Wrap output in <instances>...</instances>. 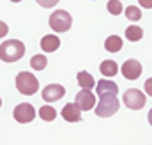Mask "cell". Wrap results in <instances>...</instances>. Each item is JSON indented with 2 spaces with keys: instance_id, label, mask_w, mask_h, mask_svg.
<instances>
[{
  "instance_id": "6da1fadb",
  "label": "cell",
  "mask_w": 152,
  "mask_h": 145,
  "mask_svg": "<svg viewBox=\"0 0 152 145\" xmlns=\"http://www.w3.org/2000/svg\"><path fill=\"white\" fill-rule=\"evenodd\" d=\"M25 55V44L18 39H9L0 44V60L16 62Z\"/></svg>"
},
{
  "instance_id": "7a4b0ae2",
  "label": "cell",
  "mask_w": 152,
  "mask_h": 145,
  "mask_svg": "<svg viewBox=\"0 0 152 145\" xmlns=\"http://www.w3.org/2000/svg\"><path fill=\"white\" fill-rule=\"evenodd\" d=\"M16 89L23 96H34L39 89V80L28 71H21L16 76Z\"/></svg>"
},
{
  "instance_id": "3957f363",
  "label": "cell",
  "mask_w": 152,
  "mask_h": 145,
  "mask_svg": "<svg viewBox=\"0 0 152 145\" xmlns=\"http://www.w3.org/2000/svg\"><path fill=\"white\" fill-rule=\"evenodd\" d=\"M120 108V101L117 99V96L113 94H104V96H99V103L96 106V115L97 117H112L115 115Z\"/></svg>"
},
{
  "instance_id": "277c9868",
  "label": "cell",
  "mask_w": 152,
  "mask_h": 145,
  "mask_svg": "<svg viewBox=\"0 0 152 145\" xmlns=\"http://www.w3.org/2000/svg\"><path fill=\"white\" fill-rule=\"evenodd\" d=\"M48 23L55 32H67L71 29V25H73V18L66 9H58V11L51 12Z\"/></svg>"
},
{
  "instance_id": "5b68a950",
  "label": "cell",
  "mask_w": 152,
  "mask_h": 145,
  "mask_svg": "<svg viewBox=\"0 0 152 145\" xmlns=\"http://www.w3.org/2000/svg\"><path fill=\"white\" fill-rule=\"evenodd\" d=\"M122 99H124V105L129 110L138 111V110H142L145 106L147 96H145L142 90H138V89H127V90L124 92V97H122Z\"/></svg>"
},
{
  "instance_id": "8992f818",
  "label": "cell",
  "mask_w": 152,
  "mask_h": 145,
  "mask_svg": "<svg viewBox=\"0 0 152 145\" xmlns=\"http://www.w3.org/2000/svg\"><path fill=\"white\" fill-rule=\"evenodd\" d=\"M12 117L16 122L20 124H27V122H32L34 117H36V110L30 103H20L16 108L12 110Z\"/></svg>"
},
{
  "instance_id": "52a82bcc",
  "label": "cell",
  "mask_w": 152,
  "mask_h": 145,
  "mask_svg": "<svg viewBox=\"0 0 152 145\" xmlns=\"http://www.w3.org/2000/svg\"><path fill=\"white\" fill-rule=\"evenodd\" d=\"M142 71H143V67H142V64L136 59H129V60H126L122 64V76L126 80H131L133 81V80L140 78L142 76Z\"/></svg>"
},
{
  "instance_id": "ba28073f",
  "label": "cell",
  "mask_w": 152,
  "mask_h": 145,
  "mask_svg": "<svg viewBox=\"0 0 152 145\" xmlns=\"http://www.w3.org/2000/svg\"><path fill=\"white\" fill-rule=\"evenodd\" d=\"M66 94V89L60 85V83H50V85H46L44 89H42V99L46 101V103H53V101H58V99H62V96Z\"/></svg>"
},
{
  "instance_id": "9c48e42d",
  "label": "cell",
  "mask_w": 152,
  "mask_h": 145,
  "mask_svg": "<svg viewBox=\"0 0 152 145\" xmlns=\"http://www.w3.org/2000/svg\"><path fill=\"white\" fill-rule=\"evenodd\" d=\"M75 103L78 105V108L87 111V110H92L96 105V96L92 90H80L75 96Z\"/></svg>"
},
{
  "instance_id": "30bf717a",
  "label": "cell",
  "mask_w": 152,
  "mask_h": 145,
  "mask_svg": "<svg viewBox=\"0 0 152 145\" xmlns=\"http://www.w3.org/2000/svg\"><path fill=\"white\" fill-rule=\"evenodd\" d=\"M60 113H62L64 120H67V122H80L81 120V110L78 108L76 103H67Z\"/></svg>"
},
{
  "instance_id": "8fae6325",
  "label": "cell",
  "mask_w": 152,
  "mask_h": 145,
  "mask_svg": "<svg viewBox=\"0 0 152 145\" xmlns=\"http://www.w3.org/2000/svg\"><path fill=\"white\" fill-rule=\"evenodd\" d=\"M117 92H118V87H117V83L112 81V80H99L97 83H96V94L97 96H104V94H113L117 96Z\"/></svg>"
},
{
  "instance_id": "7c38bea8",
  "label": "cell",
  "mask_w": 152,
  "mask_h": 145,
  "mask_svg": "<svg viewBox=\"0 0 152 145\" xmlns=\"http://www.w3.org/2000/svg\"><path fill=\"white\" fill-rule=\"evenodd\" d=\"M58 46H60V39L55 36V34H48V36H44L41 39V48L46 53H51V51L58 50Z\"/></svg>"
},
{
  "instance_id": "4fadbf2b",
  "label": "cell",
  "mask_w": 152,
  "mask_h": 145,
  "mask_svg": "<svg viewBox=\"0 0 152 145\" xmlns=\"http://www.w3.org/2000/svg\"><path fill=\"white\" fill-rule=\"evenodd\" d=\"M76 80H78V85L81 87V90H90V89H94L96 80H94V76H92L90 72L80 71L76 74Z\"/></svg>"
},
{
  "instance_id": "5bb4252c",
  "label": "cell",
  "mask_w": 152,
  "mask_h": 145,
  "mask_svg": "<svg viewBox=\"0 0 152 145\" xmlns=\"http://www.w3.org/2000/svg\"><path fill=\"white\" fill-rule=\"evenodd\" d=\"M99 71L104 78H113L115 74L118 72V66L115 60H103L101 66H99Z\"/></svg>"
},
{
  "instance_id": "9a60e30c",
  "label": "cell",
  "mask_w": 152,
  "mask_h": 145,
  "mask_svg": "<svg viewBox=\"0 0 152 145\" xmlns=\"http://www.w3.org/2000/svg\"><path fill=\"white\" fill-rule=\"evenodd\" d=\"M122 37L118 36H108V39L104 41V48L110 51V53H117V51H120L122 50Z\"/></svg>"
},
{
  "instance_id": "2e32d148",
  "label": "cell",
  "mask_w": 152,
  "mask_h": 145,
  "mask_svg": "<svg viewBox=\"0 0 152 145\" xmlns=\"http://www.w3.org/2000/svg\"><path fill=\"white\" fill-rule=\"evenodd\" d=\"M143 37V29L138 25H129L126 29V39H129L131 42H138Z\"/></svg>"
},
{
  "instance_id": "e0dca14e",
  "label": "cell",
  "mask_w": 152,
  "mask_h": 145,
  "mask_svg": "<svg viewBox=\"0 0 152 145\" xmlns=\"http://www.w3.org/2000/svg\"><path fill=\"white\" fill-rule=\"evenodd\" d=\"M39 117L42 120H46V122H51L57 117V110L53 108V106H50V105H44V106L39 108Z\"/></svg>"
},
{
  "instance_id": "ac0fdd59",
  "label": "cell",
  "mask_w": 152,
  "mask_h": 145,
  "mask_svg": "<svg viewBox=\"0 0 152 145\" xmlns=\"http://www.w3.org/2000/svg\"><path fill=\"white\" fill-rule=\"evenodd\" d=\"M48 66V59L44 57V55H34L32 59H30V67L34 69V71H42L44 67Z\"/></svg>"
},
{
  "instance_id": "d6986e66",
  "label": "cell",
  "mask_w": 152,
  "mask_h": 145,
  "mask_svg": "<svg viewBox=\"0 0 152 145\" xmlns=\"http://www.w3.org/2000/svg\"><path fill=\"white\" fill-rule=\"evenodd\" d=\"M124 14H126V18H127L129 21H138V20H142V11H140V7H136V5H127L126 11H124Z\"/></svg>"
},
{
  "instance_id": "ffe728a7",
  "label": "cell",
  "mask_w": 152,
  "mask_h": 145,
  "mask_svg": "<svg viewBox=\"0 0 152 145\" xmlns=\"http://www.w3.org/2000/svg\"><path fill=\"white\" fill-rule=\"evenodd\" d=\"M106 9H108L110 14H113V16H118V14H122V11H126V9L122 7V2H120V0H108Z\"/></svg>"
},
{
  "instance_id": "44dd1931",
  "label": "cell",
  "mask_w": 152,
  "mask_h": 145,
  "mask_svg": "<svg viewBox=\"0 0 152 145\" xmlns=\"http://www.w3.org/2000/svg\"><path fill=\"white\" fill-rule=\"evenodd\" d=\"M36 2H37L41 7H53V5H57L60 0H36Z\"/></svg>"
},
{
  "instance_id": "7402d4cb",
  "label": "cell",
  "mask_w": 152,
  "mask_h": 145,
  "mask_svg": "<svg viewBox=\"0 0 152 145\" xmlns=\"http://www.w3.org/2000/svg\"><path fill=\"white\" fill-rule=\"evenodd\" d=\"M143 89H145V94L152 97V78H147V81H145V87H143Z\"/></svg>"
},
{
  "instance_id": "603a6c76",
  "label": "cell",
  "mask_w": 152,
  "mask_h": 145,
  "mask_svg": "<svg viewBox=\"0 0 152 145\" xmlns=\"http://www.w3.org/2000/svg\"><path fill=\"white\" fill-rule=\"evenodd\" d=\"M7 32H9V27H7V25H5L4 21H0V39L7 36Z\"/></svg>"
},
{
  "instance_id": "cb8c5ba5",
  "label": "cell",
  "mask_w": 152,
  "mask_h": 145,
  "mask_svg": "<svg viewBox=\"0 0 152 145\" xmlns=\"http://www.w3.org/2000/svg\"><path fill=\"white\" fill-rule=\"evenodd\" d=\"M143 9H152V0H138Z\"/></svg>"
},
{
  "instance_id": "d4e9b609",
  "label": "cell",
  "mask_w": 152,
  "mask_h": 145,
  "mask_svg": "<svg viewBox=\"0 0 152 145\" xmlns=\"http://www.w3.org/2000/svg\"><path fill=\"white\" fill-rule=\"evenodd\" d=\"M147 119H149V124L152 126V108H151V111H149V115H147Z\"/></svg>"
},
{
  "instance_id": "484cf974",
  "label": "cell",
  "mask_w": 152,
  "mask_h": 145,
  "mask_svg": "<svg viewBox=\"0 0 152 145\" xmlns=\"http://www.w3.org/2000/svg\"><path fill=\"white\" fill-rule=\"evenodd\" d=\"M11 2H21V0H11Z\"/></svg>"
},
{
  "instance_id": "4316f807",
  "label": "cell",
  "mask_w": 152,
  "mask_h": 145,
  "mask_svg": "<svg viewBox=\"0 0 152 145\" xmlns=\"http://www.w3.org/2000/svg\"><path fill=\"white\" fill-rule=\"evenodd\" d=\"M0 106H2V99H0Z\"/></svg>"
}]
</instances>
